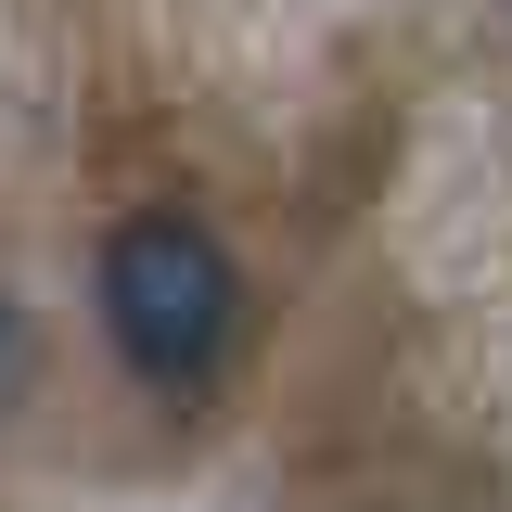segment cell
<instances>
[{"label":"cell","instance_id":"obj_1","mask_svg":"<svg viewBox=\"0 0 512 512\" xmlns=\"http://www.w3.org/2000/svg\"><path fill=\"white\" fill-rule=\"evenodd\" d=\"M231 308H244V282H231V244L180 218V205H154V218H128L116 244H103V333H116V359L141 384H205L231 359Z\"/></svg>","mask_w":512,"mask_h":512}]
</instances>
